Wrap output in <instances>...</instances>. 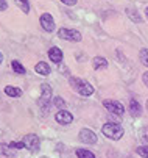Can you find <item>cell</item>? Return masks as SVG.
<instances>
[{
  "instance_id": "obj_20",
  "label": "cell",
  "mask_w": 148,
  "mask_h": 158,
  "mask_svg": "<svg viewBox=\"0 0 148 158\" xmlns=\"http://www.w3.org/2000/svg\"><path fill=\"white\" fill-rule=\"evenodd\" d=\"M139 58H140V63H142L143 66L148 67V49H140Z\"/></svg>"
},
{
  "instance_id": "obj_18",
  "label": "cell",
  "mask_w": 148,
  "mask_h": 158,
  "mask_svg": "<svg viewBox=\"0 0 148 158\" xmlns=\"http://www.w3.org/2000/svg\"><path fill=\"white\" fill-rule=\"evenodd\" d=\"M14 2H16V5L22 10L25 14L30 13V3H28V0H14Z\"/></svg>"
},
{
  "instance_id": "obj_16",
  "label": "cell",
  "mask_w": 148,
  "mask_h": 158,
  "mask_svg": "<svg viewBox=\"0 0 148 158\" xmlns=\"http://www.w3.org/2000/svg\"><path fill=\"white\" fill-rule=\"evenodd\" d=\"M0 155H3V156H8V158H11V156H14V155H16V152L13 150V147H11V146H6V144H0Z\"/></svg>"
},
{
  "instance_id": "obj_19",
  "label": "cell",
  "mask_w": 148,
  "mask_h": 158,
  "mask_svg": "<svg viewBox=\"0 0 148 158\" xmlns=\"http://www.w3.org/2000/svg\"><path fill=\"white\" fill-rule=\"evenodd\" d=\"M76 156L78 158H95V155L91 150H86V149H78L76 150Z\"/></svg>"
},
{
  "instance_id": "obj_25",
  "label": "cell",
  "mask_w": 148,
  "mask_h": 158,
  "mask_svg": "<svg viewBox=\"0 0 148 158\" xmlns=\"http://www.w3.org/2000/svg\"><path fill=\"white\" fill-rule=\"evenodd\" d=\"M6 10H8L6 0H0V11H6Z\"/></svg>"
},
{
  "instance_id": "obj_10",
  "label": "cell",
  "mask_w": 148,
  "mask_h": 158,
  "mask_svg": "<svg viewBox=\"0 0 148 158\" xmlns=\"http://www.w3.org/2000/svg\"><path fill=\"white\" fill-rule=\"evenodd\" d=\"M49 56H50V60L53 61V63H61L62 61V50L59 49V47H50V50H49Z\"/></svg>"
},
{
  "instance_id": "obj_27",
  "label": "cell",
  "mask_w": 148,
  "mask_h": 158,
  "mask_svg": "<svg viewBox=\"0 0 148 158\" xmlns=\"http://www.w3.org/2000/svg\"><path fill=\"white\" fill-rule=\"evenodd\" d=\"M142 80H143L145 86L148 88V71H146V72H143V75H142Z\"/></svg>"
},
{
  "instance_id": "obj_2",
  "label": "cell",
  "mask_w": 148,
  "mask_h": 158,
  "mask_svg": "<svg viewBox=\"0 0 148 158\" xmlns=\"http://www.w3.org/2000/svg\"><path fill=\"white\" fill-rule=\"evenodd\" d=\"M70 85H72V88L75 89L78 94H81V96H84V97L94 94L92 85H89L88 81H84V80H81V78H78V77H72V78H70Z\"/></svg>"
},
{
  "instance_id": "obj_9",
  "label": "cell",
  "mask_w": 148,
  "mask_h": 158,
  "mask_svg": "<svg viewBox=\"0 0 148 158\" xmlns=\"http://www.w3.org/2000/svg\"><path fill=\"white\" fill-rule=\"evenodd\" d=\"M80 141L84 143V144H95L97 143V135L89 128H83L80 131Z\"/></svg>"
},
{
  "instance_id": "obj_14",
  "label": "cell",
  "mask_w": 148,
  "mask_h": 158,
  "mask_svg": "<svg viewBox=\"0 0 148 158\" xmlns=\"http://www.w3.org/2000/svg\"><path fill=\"white\" fill-rule=\"evenodd\" d=\"M5 94L10 96V97H20L22 96V91H20L19 88H16V86L8 85V86H5Z\"/></svg>"
},
{
  "instance_id": "obj_6",
  "label": "cell",
  "mask_w": 148,
  "mask_h": 158,
  "mask_svg": "<svg viewBox=\"0 0 148 158\" xmlns=\"http://www.w3.org/2000/svg\"><path fill=\"white\" fill-rule=\"evenodd\" d=\"M22 143L25 144V147L30 150V152H37L39 147H41V141L36 135H25Z\"/></svg>"
},
{
  "instance_id": "obj_21",
  "label": "cell",
  "mask_w": 148,
  "mask_h": 158,
  "mask_svg": "<svg viewBox=\"0 0 148 158\" xmlns=\"http://www.w3.org/2000/svg\"><path fill=\"white\" fill-rule=\"evenodd\" d=\"M140 139L145 143V146H148V125L140 130Z\"/></svg>"
},
{
  "instance_id": "obj_1",
  "label": "cell",
  "mask_w": 148,
  "mask_h": 158,
  "mask_svg": "<svg viewBox=\"0 0 148 158\" xmlns=\"http://www.w3.org/2000/svg\"><path fill=\"white\" fill-rule=\"evenodd\" d=\"M101 131H103V135H104L106 138L114 139V141H119V139L123 136V133H125L123 127L119 125V124H115V122H108V124H104L103 128H101Z\"/></svg>"
},
{
  "instance_id": "obj_11",
  "label": "cell",
  "mask_w": 148,
  "mask_h": 158,
  "mask_svg": "<svg viewBox=\"0 0 148 158\" xmlns=\"http://www.w3.org/2000/svg\"><path fill=\"white\" fill-rule=\"evenodd\" d=\"M34 71H36L39 75L47 77V75H50V66H49L47 63H44V61H39V63L34 66Z\"/></svg>"
},
{
  "instance_id": "obj_15",
  "label": "cell",
  "mask_w": 148,
  "mask_h": 158,
  "mask_svg": "<svg viewBox=\"0 0 148 158\" xmlns=\"http://www.w3.org/2000/svg\"><path fill=\"white\" fill-rule=\"evenodd\" d=\"M11 67H13V71H14L16 74H19V75H22V74L27 72V69L22 66V63L17 61V60H13V61H11Z\"/></svg>"
},
{
  "instance_id": "obj_30",
  "label": "cell",
  "mask_w": 148,
  "mask_h": 158,
  "mask_svg": "<svg viewBox=\"0 0 148 158\" xmlns=\"http://www.w3.org/2000/svg\"><path fill=\"white\" fill-rule=\"evenodd\" d=\"M146 108H148V102H146Z\"/></svg>"
},
{
  "instance_id": "obj_23",
  "label": "cell",
  "mask_w": 148,
  "mask_h": 158,
  "mask_svg": "<svg viewBox=\"0 0 148 158\" xmlns=\"http://www.w3.org/2000/svg\"><path fill=\"white\" fill-rule=\"evenodd\" d=\"M55 105H56L59 110H64V106H66V102L62 100L61 97H56V99H55Z\"/></svg>"
},
{
  "instance_id": "obj_4",
  "label": "cell",
  "mask_w": 148,
  "mask_h": 158,
  "mask_svg": "<svg viewBox=\"0 0 148 158\" xmlns=\"http://www.w3.org/2000/svg\"><path fill=\"white\" fill-rule=\"evenodd\" d=\"M58 36L64 41H72V42H80L83 39L81 33L76 30H69V28H59L58 30Z\"/></svg>"
},
{
  "instance_id": "obj_7",
  "label": "cell",
  "mask_w": 148,
  "mask_h": 158,
  "mask_svg": "<svg viewBox=\"0 0 148 158\" xmlns=\"http://www.w3.org/2000/svg\"><path fill=\"white\" fill-rule=\"evenodd\" d=\"M55 121L58 124H62V125H69V124L73 122V116H72V113H69L67 110H59L55 114Z\"/></svg>"
},
{
  "instance_id": "obj_22",
  "label": "cell",
  "mask_w": 148,
  "mask_h": 158,
  "mask_svg": "<svg viewBox=\"0 0 148 158\" xmlns=\"http://www.w3.org/2000/svg\"><path fill=\"white\" fill-rule=\"evenodd\" d=\"M136 152H137L140 156L148 158V146H140V147H137V149H136Z\"/></svg>"
},
{
  "instance_id": "obj_3",
  "label": "cell",
  "mask_w": 148,
  "mask_h": 158,
  "mask_svg": "<svg viewBox=\"0 0 148 158\" xmlns=\"http://www.w3.org/2000/svg\"><path fill=\"white\" fill-rule=\"evenodd\" d=\"M52 94H53V91H52V86H50V85L44 83V85L41 86V99H39V105H41V108L44 110V111H45L47 106L50 105Z\"/></svg>"
},
{
  "instance_id": "obj_8",
  "label": "cell",
  "mask_w": 148,
  "mask_h": 158,
  "mask_svg": "<svg viewBox=\"0 0 148 158\" xmlns=\"http://www.w3.org/2000/svg\"><path fill=\"white\" fill-rule=\"evenodd\" d=\"M39 22H41L42 28H44L47 33H52V31L55 30V19H53L49 13H44V14H42L41 19H39Z\"/></svg>"
},
{
  "instance_id": "obj_29",
  "label": "cell",
  "mask_w": 148,
  "mask_h": 158,
  "mask_svg": "<svg viewBox=\"0 0 148 158\" xmlns=\"http://www.w3.org/2000/svg\"><path fill=\"white\" fill-rule=\"evenodd\" d=\"M145 16H146V19H148V6H146V10H145Z\"/></svg>"
},
{
  "instance_id": "obj_28",
  "label": "cell",
  "mask_w": 148,
  "mask_h": 158,
  "mask_svg": "<svg viewBox=\"0 0 148 158\" xmlns=\"http://www.w3.org/2000/svg\"><path fill=\"white\" fill-rule=\"evenodd\" d=\"M2 61H3V55H2V52H0V64H2Z\"/></svg>"
},
{
  "instance_id": "obj_26",
  "label": "cell",
  "mask_w": 148,
  "mask_h": 158,
  "mask_svg": "<svg viewBox=\"0 0 148 158\" xmlns=\"http://www.w3.org/2000/svg\"><path fill=\"white\" fill-rule=\"evenodd\" d=\"M64 5H67V6H73V5H76V0H61Z\"/></svg>"
},
{
  "instance_id": "obj_17",
  "label": "cell",
  "mask_w": 148,
  "mask_h": 158,
  "mask_svg": "<svg viewBox=\"0 0 148 158\" xmlns=\"http://www.w3.org/2000/svg\"><path fill=\"white\" fill-rule=\"evenodd\" d=\"M126 14H128V17H131V20H133V22H139V24L142 22L140 14H139L136 10H133V8H128V10H126Z\"/></svg>"
},
{
  "instance_id": "obj_12",
  "label": "cell",
  "mask_w": 148,
  "mask_h": 158,
  "mask_svg": "<svg viewBox=\"0 0 148 158\" xmlns=\"http://www.w3.org/2000/svg\"><path fill=\"white\" fill-rule=\"evenodd\" d=\"M92 67H94L95 71H98V69H106V67H108V60L103 58V56H95L94 61H92Z\"/></svg>"
},
{
  "instance_id": "obj_24",
  "label": "cell",
  "mask_w": 148,
  "mask_h": 158,
  "mask_svg": "<svg viewBox=\"0 0 148 158\" xmlns=\"http://www.w3.org/2000/svg\"><path fill=\"white\" fill-rule=\"evenodd\" d=\"M10 146H11L13 149H24V147H25V144H24L22 141H20V143H11Z\"/></svg>"
},
{
  "instance_id": "obj_13",
  "label": "cell",
  "mask_w": 148,
  "mask_h": 158,
  "mask_svg": "<svg viewBox=\"0 0 148 158\" xmlns=\"http://www.w3.org/2000/svg\"><path fill=\"white\" fill-rule=\"evenodd\" d=\"M130 113H131V116L133 118H139L142 114V106L137 100H131L130 102Z\"/></svg>"
},
{
  "instance_id": "obj_5",
  "label": "cell",
  "mask_w": 148,
  "mask_h": 158,
  "mask_svg": "<svg viewBox=\"0 0 148 158\" xmlns=\"http://www.w3.org/2000/svg\"><path fill=\"white\" fill-rule=\"evenodd\" d=\"M103 105H104V108H106L109 113H112V114L122 116L125 113V106L120 102H117V100H104Z\"/></svg>"
}]
</instances>
